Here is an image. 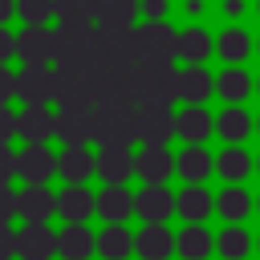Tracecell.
<instances>
[{"label": "cell", "instance_id": "cell-1", "mask_svg": "<svg viewBox=\"0 0 260 260\" xmlns=\"http://www.w3.org/2000/svg\"><path fill=\"white\" fill-rule=\"evenodd\" d=\"M179 32L171 20H142L134 28V65H171L179 61Z\"/></svg>", "mask_w": 260, "mask_h": 260}, {"label": "cell", "instance_id": "cell-2", "mask_svg": "<svg viewBox=\"0 0 260 260\" xmlns=\"http://www.w3.org/2000/svg\"><path fill=\"white\" fill-rule=\"evenodd\" d=\"M138 138L130 106H93V142L98 146H130Z\"/></svg>", "mask_w": 260, "mask_h": 260}, {"label": "cell", "instance_id": "cell-3", "mask_svg": "<svg viewBox=\"0 0 260 260\" xmlns=\"http://www.w3.org/2000/svg\"><path fill=\"white\" fill-rule=\"evenodd\" d=\"M93 102H98L93 69L57 65V106L61 110H93Z\"/></svg>", "mask_w": 260, "mask_h": 260}, {"label": "cell", "instance_id": "cell-4", "mask_svg": "<svg viewBox=\"0 0 260 260\" xmlns=\"http://www.w3.org/2000/svg\"><path fill=\"white\" fill-rule=\"evenodd\" d=\"M16 57H20V65H53L61 57L57 28H49V24H24L16 32Z\"/></svg>", "mask_w": 260, "mask_h": 260}, {"label": "cell", "instance_id": "cell-5", "mask_svg": "<svg viewBox=\"0 0 260 260\" xmlns=\"http://www.w3.org/2000/svg\"><path fill=\"white\" fill-rule=\"evenodd\" d=\"M16 98L24 106H49V102H57V69L53 65H24L16 73Z\"/></svg>", "mask_w": 260, "mask_h": 260}, {"label": "cell", "instance_id": "cell-6", "mask_svg": "<svg viewBox=\"0 0 260 260\" xmlns=\"http://www.w3.org/2000/svg\"><path fill=\"white\" fill-rule=\"evenodd\" d=\"M134 126H138V142H142V146H167L171 138H179L171 106H146V110H134Z\"/></svg>", "mask_w": 260, "mask_h": 260}, {"label": "cell", "instance_id": "cell-7", "mask_svg": "<svg viewBox=\"0 0 260 260\" xmlns=\"http://www.w3.org/2000/svg\"><path fill=\"white\" fill-rule=\"evenodd\" d=\"M16 162H20L24 187H37V183H49L53 175H61V154H53L49 142H32V146L16 150Z\"/></svg>", "mask_w": 260, "mask_h": 260}, {"label": "cell", "instance_id": "cell-8", "mask_svg": "<svg viewBox=\"0 0 260 260\" xmlns=\"http://www.w3.org/2000/svg\"><path fill=\"white\" fill-rule=\"evenodd\" d=\"M61 252V236L49 223H24L16 232V256L20 260H53Z\"/></svg>", "mask_w": 260, "mask_h": 260}, {"label": "cell", "instance_id": "cell-9", "mask_svg": "<svg viewBox=\"0 0 260 260\" xmlns=\"http://www.w3.org/2000/svg\"><path fill=\"white\" fill-rule=\"evenodd\" d=\"M16 134L24 138V146L57 138V110H49V106H24L16 114Z\"/></svg>", "mask_w": 260, "mask_h": 260}, {"label": "cell", "instance_id": "cell-10", "mask_svg": "<svg viewBox=\"0 0 260 260\" xmlns=\"http://www.w3.org/2000/svg\"><path fill=\"white\" fill-rule=\"evenodd\" d=\"M16 207H20V219L24 223H49V215L61 211V195H53L45 183H37V187L16 191Z\"/></svg>", "mask_w": 260, "mask_h": 260}, {"label": "cell", "instance_id": "cell-11", "mask_svg": "<svg viewBox=\"0 0 260 260\" xmlns=\"http://www.w3.org/2000/svg\"><path fill=\"white\" fill-rule=\"evenodd\" d=\"M130 175H138V154H130V146H102L98 150V179L110 183H126Z\"/></svg>", "mask_w": 260, "mask_h": 260}, {"label": "cell", "instance_id": "cell-12", "mask_svg": "<svg viewBox=\"0 0 260 260\" xmlns=\"http://www.w3.org/2000/svg\"><path fill=\"white\" fill-rule=\"evenodd\" d=\"M175 199H179V195H171L167 183H146V187L134 195V211H138L146 223H167V215L175 211Z\"/></svg>", "mask_w": 260, "mask_h": 260}, {"label": "cell", "instance_id": "cell-13", "mask_svg": "<svg viewBox=\"0 0 260 260\" xmlns=\"http://www.w3.org/2000/svg\"><path fill=\"white\" fill-rule=\"evenodd\" d=\"M57 138L65 146L93 142V110H57Z\"/></svg>", "mask_w": 260, "mask_h": 260}, {"label": "cell", "instance_id": "cell-14", "mask_svg": "<svg viewBox=\"0 0 260 260\" xmlns=\"http://www.w3.org/2000/svg\"><path fill=\"white\" fill-rule=\"evenodd\" d=\"M175 130H179V138H183L187 146H203V138L215 134V118H211L203 106H183V110L175 114Z\"/></svg>", "mask_w": 260, "mask_h": 260}, {"label": "cell", "instance_id": "cell-15", "mask_svg": "<svg viewBox=\"0 0 260 260\" xmlns=\"http://www.w3.org/2000/svg\"><path fill=\"white\" fill-rule=\"evenodd\" d=\"M179 171V158L167 146H142L138 150V179L142 183H167Z\"/></svg>", "mask_w": 260, "mask_h": 260}, {"label": "cell", "instance_id": "cell-16", "mask_svg": "<svg viewBox=\"0 0 260 260\" xmlns=\"http://www.w3.org/2000/svg\"><path fill=\"white\" fill-rule=\"evenodd\" d=\"M252 130H256V118H252L244 106H223V114L215 118V134H219L228 146H240Z\"/></svg>", "mask_w": 260, "mask_h": 260}, {"label": "cell", "instance_id": "cell-17", "mask_svg": "<svg viewBox=\"0 0 260 260\" xmlns=\"http://www.w3.org/2000/svg\"><path fill=\"white\" fill-rule=\"evenodd\" d=\"M175 248H179V240H171V232H167L162 223H146V228L134 236V252H138L142 260H167Z\"/></svg>", "mask_w": 260, "mask_h": 260}, {"label": "cell", "instance_id": "cell-18", "mask_svg": "<svg viewBox=\"0 0 260 260\" xmlns=\"http://www.w3.org/2000/svg\"><path fill=\"white\" fill-rule=\"evenodd\" d=\"M211 53H215V37H211L207 28L191 24V28L179 32V61H183V65H203Z\"/></svg>", "mask_w": 260, "mask_h": 260}, {"label": "cell", "instance_id": "cell-19", "mask_svg": "<svg viewBox=\"0 0 260 260\" xmlns=\"http://www.w3.org/2000/svg\"><path fill=\"white\" fill-rule=\"evenodd\" d=\"M175 211H179L187 223H203V219L215 211V199L203 191V183H187V187L179 191V199H175Z\"/></svg>", "mask_w": 260, "mask_h": 260}, {"label": "cell", "instance_id": "cell-20", "mask_svg": "<svg viewBox=\"0 0 260 260\" xmlns=\"http://www.w3.org/2000/svg\"><path fill=\"white\" fill-rule=\"evenodd\" d=\"M252 89H256V81L248 77V69H244V65H223V73L215 77V93H219L228 106H240Z\"/></svg>", "mask_w": 260, "mask_h": 260}, {"label": "cell", "instance_id": "cell-21", "mask_svg": "<svg viewBox=\"0 0 260 260\" xmlns=\"http://www.w3.org/2000/svg\"><path fill=\"white\" fill-rule=\"evenodd\" d=\"M93 211H98V195L85 191V183H69V187L61 191V215H65L69 223H85Z\"/></svg>", "mask_w": 260, "mask_h": 260}, {"label": "cell", "instance_id": "cell-22", "mask_svg": "<svg viewBox=\"0 0 260 260\" xmlns=\"http://www.w3.org/2000/svg\"><path fill=\"white\" fill-rule=\"evenodd\" d=\"M252 49H256V41H252L240 24H232V28H223V32L215 37V53L223 57V65H244Z\"/></svg>", "mask_w": 260, "mask_h": 260}, {"label": "cell", "instance_id": "cell-23", "mask_svg": "<svg viewBox=\"0 0 260 260\" xmlns=\"http://www.w3.org/2000/svg\"><path fill=\"white\" fill-rule=\"evenodd\" d=\"M130 211H134V195H130L122 183H110L106 191H98V215H102V219L122 223V219H130Z\"/></svg>", "mask_w": 260, "mask_h": 260}, {"label": "cell", "instance_id": "cell-24", "mask_svg": "<svg viewBox=\"0 0 260 260\" xmlns=\"http://www.w3.org/2000/svg\"><path fill=\"white\" fill-rule=\"evenodd\" d=\"M61 175H65V183H85L89 175H98V154H89V146H65Z\"/></svg>", "mask_w": 260, "mask_h": 260}, {"label": "cell", "instance_id": "cell-25", "mask_svg": "<svg viewBox=\"0 0 260 260\" xmlns=\"http://www.w3.org/2000/svg\"><path fill=\"white\" fill-rule=\"evenodd\" d=\"M215 93V77L203 65H183V102L187 106H203Z\"/></svg>", "mask_w": 260, "mask_h": 260}, {"label": "cell", "instance_id": "cell-26", "mask_svg": "<svg viewBox=\"0 0 260 260\" xmlns=\"http://www.w3.org/2000/svg\"><path fill=\"white\" fill-rule=\"evenodd\" d=\"M93 248H98V236H93L85 223H69V228L61 232V256H65V260H89Z\"/></svg>", "mask_w": 260, "mask_h": 260}, {"label": "cell", "instance_id": "cell-27", "mask_svg": "<svg viewBox=\"0 0 260 260\" xmlns=\"http://www.w3.org/2000/svg\"><path fill=\"white\" fill-rule=\"evenodd\" d=\"M211 171H215V158H211L203 146H183V154H179V175H183L187 183H203Z\"/></svg>", "mask_w": 260, "mask_h": 260}, {"label": "cell", "instance_id": "cell-28", "mask_svg": "<svg viewBox=\"0 0 260 260\" xmlns=\"http://www.w3.org/2000/svg\"><path fill=\"white\" fill-rule=\"evenodd\" d=\"M215 211H219L228 223H240V219L252 211V195H248L240 183H232V187H223V191H219V199H215Z\"/></svg>", "mask_w": 260, "mask_h": 260}, {"label": "cell", "instance_id": "cell-29", "mask_svg": "<svg viewBox=\"0 0 260 260\" xmlns=\"http://www.w3.org/2000/svg\"><path fill=\"white\" fill-rule=\"evenodd\" d=\"M211 248H215V240L207 236V228L187 223V228L179 232V256H183V260H207Z\"/></svg>", "mask_w": 260, "mask_h": 260}, {"label": "cell", "instance_id": "cell-30", "mask_svg": "<svg viewBox=\"0 0 260 260\" xmlns=\"http://www.w3.org/2000/svg\"><path fill=\"white\" fill-rule=\"evenodd\" d=\"M215 171H219L228 183H240V179H248L252 158H248V150H244V146H223V154L215 158Z\"/></svg>", "mask_w": 260, "mask_h": 260}, {"label": "cell", "instance_id": "cell-31", "mask_svg": "<svg viewBox=\"0 0 260 260\" xmlns=\"http://www.w3.org/2000/svg\"><path fill=\"white\" fill-rule=\"evenodd\" d=\"M130 248H134V240H130V232L118 228V223H110V228L98 236V252H102L106 260H126Z\"/></svg>", "mask_w": 260, "mask_h": 260}, {"label": "cell", "instance_id": "cell-32", "mask_svg": "<svg viewBox=\"0 0 260 260\" xmlns=\"http://www.w3.org/2000/svg\"><path fill=\"white\" fill-rule=\"evenodd\" d=\"M98 0H57V24H93Z\"/></svg>", "mask_w": 260, "mask_h": 260}, {"label": "cell", "instance_id": "cell-33", "mask_svg": "<svg viewBox=\"0 0 260 260\" xmlns=\"http://www.w3.org/2000/svg\"><path fill=\"white\" fill-rule=\"evenodd\" d=\"M215 248H219V256H223V260H244V256H248V248H252V240H248V232H244V228H236V223H232V228H223V232H219Z\"/></svg>", "mask_w": 260, "mask_h": 260}, {"label": "cell", "instance_id": "cell-34", "mask_svg": "<svg viewBox=\"0 0 260 260\" xmlns=\"http://www.w3.org/2000/svg\"><path fill=\"white\" fill-rule=\"evenodd\" d=\"M142 0H98V20H114V24H134Z\"/></svg>", "mask_w": 260, "mask_h": 260}, {"label": "cell", "instance_id": "cell-35", "mask_svg": "<svg viewBox=\"0 0 260 260\" xmlns=\"http://www.w3.org/2000/svg\"><path fill=\"white\" fill-rule=\"evenodd\" d=\"M16 16L24 24H49L57 16V0H16Z\"/></svg>", "mask_w": 260, "mask_h": 260}, {"label": "cell", "instance_id": "cell-36", "mask_svg": "<svg viewBox=\"0 0 260 260\" xmlns=\"http://www.w3.org/2000/svg\"><path fill=\"white\" fill-rule=\"evenodd\" d=\"M12 215H20V207H16V191H12L8 183H0V223H8Z\"/></svg>", "mask_w": 260, "mask_h": 260}, {"label": "cell", "instance_id": "cell-37", "mask_svg": "<svg viewBox=\"0 0 260 260\" xmlns=\"http://www.w3.org/2000/svg\"><path fill=\"white\" fill-rule=\"evenodd\" d=\"M167 12H171V0H142L138 4V16H146V20H167Z\"/></svg>", "mask_w": 260, "mask_h": 260}, {"label": "cell", "instance_id": "cell-38", "mask_svg": "<svg viewBox=\"0 0 260 260\" xmlns=\"http://www.w3.org/2000/svg\"><path fill=\"white\" fill-rule=\"evenodd\" d=\"M12 175H20V162H16V150H12V146H0V183H8Z\"/></svg>", "mask_w": 260, "mask_h": 260}, {"label": "cell", "instance_id": "cell-39", "mask_svg": "<svg viewBox=\"0 0 260 260\" xmlns=\"http://www.w3.org/2000/svg\"><path fill=\"white\" fill-rule=\"evenodd\" d=\"M12 138H20V134H16V114H12L8 106H0V146H8Z\"/></svg>", "mask_w": 260, "mask_h": 260}, {"label": "cell", "instance_id": "cell-40", "mask_svg": "<svg viewBox=\"0 0 260 260\" xmlns=\"http://www.w3.org/2000/svg\"><path fill=\"white\" fill-rule=\"evenodd\" d=\"M16 98V73L8 65H0V106H8Z\"/></svg>", "mask_w": 260, "mask_h": 260}, {"label": "cell", "instance_id": "cell-41", "mask_svg": "<svg viewBox=\"0 0 260 260\" xmlns=\"http://www.w3.org/2000/svg\"><path fill=\"white\" fill-rule=\"evenodd\" d=\"M12 256H16V232L0 223V260H12Z\"/></svg>", "mask_w": 260, "mask_h": 260}, {"label": "cell", "instance_id": "cell-42", "mask_svg": "<svg viewBox=\"0 0 260 260\" xmlns=\"http://www.w3.org/2000/svg\"><path fill=\"white\" fill-rule=\"evenodd\" d=\"M8 57H16V32L0 24V65H8Z\"/></svg>", "mask_w": 260, "mask_h": 260}, {"label": "cell", "instance_id": "cell-43", "mask_svg": "<svg viewBox=\"0 0 260 260\" xmlns=\"http://www.w3.org/2000/svg\"><path fill=\"white\" fill-rule=\"evenodd\" d=\"M219 8H223V16H232V20H240V16L248 12V0H223Z\"/></svg>", "mask_w": 260, "mask_h": 260}, {"label": "cell", "instance_id": "cell-44", "mask_svg": "<svg viewBox=\"0 0 260 260\" xmlns=\"http://www.w3.org/2000/svg\"><path fill=\"white\" fill-rule=\"evenodd\" d=\"M16 16V0H0V24H8Z\"/></svg>", "mask_w": 260, "mask_h": 260}, {"label": "cell", "instance_id": "cell-45", "mask_svg": "<svg viewBox=\"0 0 260 260\" xmlns=\"http://www.w3.org/2000/svg\"><path fill=\"white\" fill-rule=\"evenodd\" d=\"M203 8H207L203 0H183V12H187V16H203Z\"/></svg>", "mask_w": 260, "mask_h": 260}, {"label": "cell", "instance_id": "cell-46", "mask_svg": "<svg viewBox=\"0 0 260 260\" xmlns=\"http://www.w3.org/2000/svg\"><path fill=\"white\" fill-rule=\"evenodd\" d=\"M256 134H260V118H256Z\"/></svg>", "mask_w": 260, "mask_h": 260}, {"label": "cell", "instance_id": "cell-47", "mask_svg": "<svg viewBox=\"0 0 260 260\" xmlns=\"http://www.w3.org/2000/svg\"><path fill=\"white\" fill-rule=\"evenodd\" d=\"M256 16H260V0H256Z\"/></svg>", "mask_w": 260, "mask_h": 260}, {"label": "cell", "instance_id": "cell-48", "mask_svg": "<svg viewBox=\"0 0 260 260\" xmlns=\"http://www.w3.org/2000/svg\"><path fill=\"white\" fill-rule=\"evenodd\" d=\"M256 93H260V77H256Z\"/></svg>", "mask_w": 260, "mask_h": 260}, {"label": "cell", "instance_id": "cell-49", "mask_svg": "<svg viewBox=\"0 0 260 260\" xmlns=\"http://www.w3.org/2000/svg\"><path fill=\"white\" fill-rule=\"evenodd\" d=\"M256 171H260V158H256Z\"/></svg>", "mask_w": 260, "mask_h": 260}, {"label": "cell", "instance_id": "cell-50", "mask_svg": "<svg viewBox=\"0 0 260 260\" xmlns=\"http://www.w3.org/2000/svg\"><path fill=\"white\" fill-rule=\"evenodd\" d=\"M256 53H260V41H256Z\"/></svg>", "mask_w": 260, "mask_h": 260}, {"label": "cell", "instance_id": "cell-51", "mask_svg": "<svg viewBox=\"0 0 260 260\" xmlns=\"http://www.w3.org/2000/svg\"><path fill=\"white\" fill-rule=\"evenodd\" d=\"M256 207H260V199H256Z\"/></svg>", "mask_w": 260, "mask_h": 260}]
</instances>
